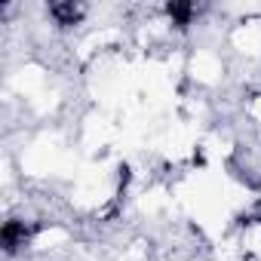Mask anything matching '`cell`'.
I'll list each match as a JSON object with an SVG mask.
<instances>
[{"mask_svg": "<svg viewBox=\"0 0 261 261\" xmlns=\"http://www.w3.org/2000/svg\"><path fill=\"white\" fill-rule=\"evenodd\" d=\"M28 233H31V227H25L22 221H7L4 224V246H7V252H13L19 243H25Z\"/></svg>", "mask_w": 261, "mask_h": 261, "instance_id": "6da1fadb", "label": "cell"}, {"mask_svg": "<svg viewBox=\"0 0 261 261\" xmlns=\"http://www.w3.org/2000/svg\"><path fill=\"white\" fill-rule=\"evenodd\" d=\"M49 13H53V19H56L59 25H74V22L83 16V7H77V4H53Z\"/></svg>", "mask_w": 261, "mask_h": 261, "instance_id": "7a4b0ae2", "label": "cell"}, {"mask_svg": "<svg viewBox=\"0 0 261 261\" xmlns=\"http://www.w3.org/2000/svg\"><path fill=\"white\" fill-rule=\"evenodd\" d=\"M166 13H169L178 25H188V22H191V16L197 13V7H194V4H169V7H166Z\"/></svg>", "mask_w": 261, "mask_h": 261, "instance_id": "3957f363", "label": "cell"}]
</instances>
